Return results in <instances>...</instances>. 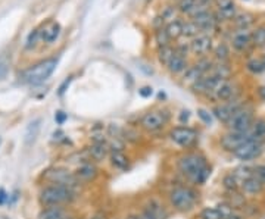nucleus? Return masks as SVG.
Masks as SVG:
<instances>
[{"instance_id":"nucleus-1","label":"nucleus","mask_w":265,"mask_h":219,"mask_svg":"<svg viewBox=\"0 0 265 219\" xmlns=\"http://www.w3.org/2000/svg\"><path fill=\"white\" fill-rule=\"evenodd\" d=\"M178 171L187 176L193 184L204 185L211 176L212 168L207 156L201 152H189L177 159Z\"/></svg>"},{"instance_id":"nucleus-2","label":"nucleus","mask_w":265,"mask_h":219,"mask_svg":"<svg viewBox=\"0 0 265 219\" xmlns=\"http://www.w3.org/2000/svg\"><path fill=\"white\" fill-rule=\"evenodd\" d=\"M168 202L177 212H190L199 202V193L189 185H177L168 193Z\"/></svg>"},{"instance_id":"nucleus-3","label":"nucleus","mask_w":265,"mask_h":219,"mask_svg":"<svg viewBox=\"0 0 265 219\" xmlns=\"http://www.w3.org/2000/svg\"><path fill=\"white\" fill-rule=\"evenodd\" d=\"M57 66V59L51 57V59H45L36 65H33L31 68L25 69L21 74V81L30 86H39L42 83H45Z\"/></svg>"},{"instance_id":"nucleus-4","label":"nucleus","mask_w":265,"mask_h":219,"mask_svg":"<svg viewBox=\"0 0 265 219\" xmlns=\"http://www.w3.org/2000/svg\"><path fill=\"white\" fill-rule=\"evenodd\" d=\"M75 199V191L71 187L66 185H57L52 184L42 190L40 193V203L46 208L49 206H60L65 203H69Z\"/></svg>"},{"instance_id":"nucleus-5","label":"nucleus","mask_w":265,"mask_h":219,"mask_svg":"<svg viewBox=\"0 0 265 219\" xmlns=\"http://www.w3.org/2000/svg\"><path fill=\"white\" fill-rule=\"evenodd\" d=\"M169 140L177 144L178 147L183 149H192L196 146L199 134L195 128L192 127H186V125H180V127H174L171 128V131L168 132Z\"/></svg>"},{"instance_id":"nucleus-6","label":"nucleus","mask_w":265,"mask_h":219,"mask_svg":"<svg viewBox=\"0 0 265 219\" xmlns=\"http://www.w3.org/2000/svg\"><path fill=\"white\" fill-rule=\"evenodd\" d=\"M169 121L168 110H149L140 118V128L146 132H157L162 130Z\"/></svg>"},{"instance_id":"nucleus-7","label":"nucleus","mask_w":265,"mask_h":219,"mask_svg":"<svg viewBox=\"0 0 265 219\" xmlns=\"http://www.w3.org/2000/svg\"><path fill=\"white\" fill-rule=\"evenodd\" d=\"M254 122H255L254 110L248 109V108L243 106L231 116V119L227 122V127H228L230 131L245 132V131H249L252 128Z\"/></svg>"},{"instance_id":"nucleus-8","label":"nucleus","mask_w":265,"mask_h":219,"mask_svg":"<svg viewBox=\"0 0 265 219\" xmlns=\"http://www.w3.org/2000/svg\"><path fill=\"white\" fill-rule=\"evenodd\" d=\"M212 66H213V62L211 59H208L207 56L201 57L193 66H189L187 71L183 74V83L193 86L198 80H201L204 75H207L211 71Z\"/></svg>"},{"instance_id":"nucleus-9","label":"nucleus","mask_w":265,"mask_h":219,"mask_svg":"<svg viewBox=\"0 0 265 219\" xmlns=\"http://www.w3.org/2000/svg\"><path fill=\"white\" fill-rule=\"evenodd\" d=\"M45 179L49 181L51 184H57V185H66L74 188L77 184H80L78 178L75 176V172H71L68 169L63 168H54V169H49L45 174Z\"/></svg>"},{"instance_id":"nucleus-10","label":"nucleus","mask_w":265,"mask_h":219,"mask_svg":"<svg viewBox=\"0 0 265 219\" xmlns=\"http://www.w3.org/2000/svg\"><path fill=\"white\" fill-rule=\"evenodd\" d=\"M254 140L251 135V131H245V132H236V131H230L227 134H224L219 138V146L222 150L225 152H234L236 149H239L242 144H245L246 141Z\"/></svg>"},{"instance_id":"nucleus-11","label":"nucleus","mask_w":265,"mask_h":219,"mask_svg":"<svg viewBox=\"0 0 265 219\" xmlns=\"http://www.w3.org/2000/svg\"><path fill=\"white\" fill-rule=\"evenodd\" d=\"M264 150V146L261 141H257V140H249L246 141L245 144H242L239 149H236L233 152V155L242 161V162H251V161H255L261 156Z\"/></svg>"},{"instance_id":"nucleus-12","label":"nucleus","mask_w":265,"mask_h":219,"mask_svg":"<svg viewBox=\"0 0 265 219\" xmlns=\"http://www.w3.org/2000/svg\"><path fill=\"white\" fill-rule=\"evenodd\" d=\"M192 16H193V21L201 27L202 33H204V31H208V30H212V28L215 27V22H216L215 15H213L212 12H210L207 7L201 6V4L196 6V9L193 10Z\"/></svg>"},{"instance_id":"nucleus-13","label":"nucleus","mask_w":265,"mask_h":219,"mask_svg":"<svg viewBox=\"0 0 265 219\" xmlns=\"http://www.w3.org/2000/svg\"><path fill=\"white\" fill-rule=\"evenodd\" d=\"M243 108L242 103H239V100L233 99L231 102H225L224 105H219V106H215L212 109V115L222 124L227 125V122L231 119V116L237 112V110Z\"/></svg>"},{"instance_id":"nucleus-14","label":"nucleus","mask_w":265,"mask_h":219,"mask_svg":"<svg viewBox=\"0 0 265 219\" xmlns=\"http://www.w3.org/2000/svg\"><path fill=\"white\" fill-rule=\"evenodd\" d=\"M190 52L193 55L205 57L212 50V39L208 34H199L198 37H195L190 43Z\"/></svg>"},{"instance_id":"nucleus-15","label":"nucleus","mask_w":265,"mask_h":219,"mask_svg":"<svg viewBox=\"0 0 265 219\" xmlns=\"http://www.w3.org/2000/svg\"><path fill=\"white\" fill-rule=\"evenodd\" d=\"M211 97H213L216 102H231V99L236 97V84L228 81V80H224L218 88L212 93Z\"/></svg>"},{"instance_id":"nucleus-16","label":"nucleus","mask_w":265,"mask_h":219,"mask_svg":"<svg viewBox=\"0 0 265 219\" xmlns=\"http://www.w3.org/2000/svg\"><path fill=\"white\" fill-rule=\"evenodd\" d=\"M86 150L92 162H102L110 153V147L106 141H93Z\"/></svg>"},{"instance_id":"nucleus-17","label":"nucleus","mask_w":265,"mask_h":219,"mask_svg":"<svg viewBox=\"0 0 265 219\" xmlns=\"http://www.w3.org/2000/svg\"><path fill=\"white\" fill-rule=\"evenodd\" d=\"M75 176L80 182H92L99 176V169L93 162H86L77 168Z\"/></svg>"},{"instance_id":"nucleus-18","label":"nucleus","mask_w":265,"mask_h":219,"mask_svg":"<svg viewBox=\"0 0 265 219\" xmlns=\"http://www.w3.org/2000/svg\"><path fill=\"white\" fill-rule=\"evenodd\" d=\"M216 21H231L236 18V4L231 0H216Z\"/></svg>"},{"instance_id":"nucleus-19","label":"nucleus","mask_w":265,"mask_h":219,"mask_svg":"<svg viewBox=\"0 0 265 219\" xmlns=\"http://www.w3.org/2000/svg\"><path fill=\"white\" fill-rule=\"evenodd\" d=\"M240 188L246 196H258L264 190V182L258 176L252 175L240 182Z\"/></svg>"},{"instance_id":"nucleus-20","label":"nucleus","mask_w":265,"mask_h":219,"mask_svg":"<svg viewBox=\"0 0 265 219\" xmlns=\"http://www.w3.org/2000/svg\"><path fill=\"white\" fill-rule=\"evenodd\" d=\"M231 44L233 49L237 52H245L251 44H252V33H249L248 30H239L233 39H231Z\"/></svg>"},{"instance_id":"nucleus-21","label":"nucleus","mask_w":265,"mask_h":219,"mask_svg":"<svg viewBox=\"0 0 265 219\" xmlns=\"http://www.w3.org/2000/svg\"><path fill=\"white\" fill-rule=\"evenodd\" d=\"M109 161L115 169L127 171L130 168V158L124 153V150H110Z\"/></svg>"},{"instance_id":"nucleus-22","label":"nucleus","mask_w":265,"mask_h":219,"mask_svg":"<svg viewBox=\"0 0 265 219\" xmlns=\"http://www.w3.org/2000/svg\"><path fill=\"white\" fill-rule=\"evenodd\" d=\"M59 34H60V25L54 21H49L48 24H45L40 31V37L46 43H53L59 37Z\"/></svg>"},{"instance_id":"nucleus-23","label":"nucleus","mask_w":265,"mask_h":219,"mask_svg":"<svg viewBox=\"0 0 265 219\" xmlns=\"http://www.w3.org/2000/svg\"><path fill=\"white\" fill-rule=\"evenodd\" d=\"M166 68L169 69L171 74H183L189 68L187 66V57L175 52V55L172 56V59H171V62L168 63Z\"/></svg>"},{"instance_id":"nucleus-24","label":"nucleus","mask_w":265,"mask_h":219,"mask_svg":"<svg viewBox=\"0 0 265 219\" xmlns=\"http://www.w3.org/2000/svg\"><path fill=\"white\" fill-rule=\"evenodd\" d=\"M39 219H65V211L60 206H49L40 212Z\"/></svg>"},{"instance_id":"nucleus-25","label":"nucleus","mask_w":265,"mask_h":219,"mask_svg":"<svg viewBox=\"0 0 265 219\" xmlns=\"http://www.w3.org/2000/svg\"><path fill=\"white\" fill-rule=\"evenodd\" d=\"M249 131H251V135H252L254 140L263 143L265 140V119H263V118L255 119V122H254V125Z\"/></svg>"},{"instance_id":"nucleus-26","label":"nucleus","mask_w":265,"mask_h":219,"mask_svg":"<svg viewBox=\"0 0 265 219\" xmlns=\"http://www.w3.org/2000/svg\"><path fill=\"white\" fill-rule=\"evenodd\" d=\"M183 25H184V24H183L181 21L175 19V21H171V22L165 27V30H166V33H168V36H169L171 40H177L178 37L183 36Z\"/></svg>"},{"instance_id":"nucleus-27","label":"nucleus","mask_w":265,"mask_h":219,"mask_svg":"<svg viewBox=\"0 0 265 219\" xmlns=\"http://www.w3.org/2000/svg\"><path fill=\"white\" fill-rule=\"evenodd\" d=\"M39 131H40V119H36L33 121L28 128H27V132H25V143L27 144H31L36 141L37 135H39Z\"/></svg>"},{"instance_id":"nucleus-28","label":"nucleus","mask_w":265,"mask_h":219,"mask_svg":"<svg viewBox=\"0 0 265 219\" xmlns=\"http://www.w3.org/2000/svg\"><path fill=\"white\" fill-rule=\"evenodd\" d=\"M199 219H225V215L222 214L221 208H205L201 211Z\"/></svg>"},{"instance_id":"nucleus-29","label":"nucleus","mask_w":265,"mask_h":219,"mask_svg":"<svg viewBox=\"0 0 265 219\" xmlns=\"http://www.w3.org/2000/svg\"><path fill=\"white\" fill-rule=\"evenodd\" d=\"M234 24L239 30H248L254 24V16L251 13H239L234 18Z\"/></svg>"},{"instance_id":"nucleus-30","label":"nucleus","mask_w":265,"mask_h":219,"mask_svg":"<svg viewBox=\"0 0 265 219\" xmlns=\"http://www.w3.org/2000/svg\"><path fill=\"white\" fill-rule=\"evenodd\" d=\"M199 34H202V30L201 27L195 22V21H189L183 25V36L184 37H190V39H195L198 37Z\"/></svg>"},{"instance_id":"nucleus-31","label":"nucleus","mask_w":265,"mask_h":219,"mask_svg":"<svg viewBox=\"0 0 265 219\" xmlns=\"http://www.w3.org/2000/svg\"><path fill=\"white\" fill-rule=\"evenodd\" d=\"M175 55V49L172 46H165V47H159L158 50V59L159 62L165 66H168V63L171 62L172 56Z\"/></svg>"},{"instance_id":"nucleus-32","label":"nucleus","mask_w":265,"mask_h":219,"mask_svg":"<svg viewBox=\"0 0 265 219\" xmlns=\"http://www.w3.org/2000/svg\"><path fill=\"white\" fill-rule=\"evenodd\" d=\"M222 187L228 191V193H233V191H237L240 184H239V179L236 178L234 174H228L222 178Z\"/></svg>"},{"instance_id":"nucleus-33","label":"nucleus","mask_w":265,"mask_h":219,"mask_svg":"<svg viewBox=\"0 0 265 219\" xmlns=\"http://www.w3.org/2000/svg\"><path fill=\"white\" fill-rule=\"evenodd\" d=\"M246 69H248L251 74H254V75L263 74V72L265 71V66H264V63H263V59H257V57H254V59L248 60V63H246Z\"/></svg>"},{"instance_id":"nucleus-34","label":"nucleus","mask_w":265,"mask_h":219,"mask_svg":"<svg viewBox=\"0 0 265 219\" xmlns=\"http://www.w3.org/2000/svg\"><path fill=\"white\" fill-rule=\"evenodd\" d=\"M252 44L257 47H265V25L258 27L252 33Z\"/></svg>"},{"instance_id":"nucleus-35","label":"nucleus","mask_w":265,"mask_h":219,"mask_svg":"<svg viewBox=\"0 0 265 219\" xmlns=\"http://www.w3.org/2000/svg\"><path fill=\"white\" fill-rule=\"evenodd\" d=\"M213 55L215 57L219 60V62H225L230 56V50H228V46L224 44V43H219L215 49H213Z\"/></svg>"},{"instance_id":"nucleus-36","label":"nucleus","mask_w":265,"mask_h":219,"mask_svg":"<svg viewBox=\"0 0 265 219\" xmlns=\"http://www.w3.org/2000/svg\"><path fill=\"white\" fill-rule=\"evenodd\" d=\"M155 40H157L159 47L169 46V42H171V39H169V36H168L165 28H158V31L155 33Z\"/></svg>"},{"instance_id":"nucleus-37","label":"nucleus","mask_w":265,"mask_h":219,"mask_svg":"<svg viewBox=\"0 0 265 219\" xmlns=\"http://www.w3.org/2000/svg\"><path fill=\"white\" fill-rule=\"evenodd\" d=\"M196 6H198V0H180V1H178V9H180L183 13L192 15L193 10L196 9Z\"/></svg>"},{"instance_id":"nucleus-38","label":"nucleus","mask_w":265,"mask_h":219,"mask_svg":"<svg viewBox=\"0 0 265 219\" xmlns=\"http://www.w3.org/2000/svg\"><path fill=\"white\" fill-rule=\"evenodd\" d=\"M198 116H199V119L205 124V125H211L212 124V113H210V110L204 109V108H199L198 109Z\"/></svg>"},{"instance_id":"nucleus-39","label":"nucleus","mask_w":265,"mask_h":219,"mask_svg":"<svg viewBox=\"0 0 265 219\" xmlns=\"http://www.w3.org/2000/svg\"><path fill=\"white\" fill-rule=\"evenodd\" d=\"M9 72V59L6 56H0V80L4 78Z\"/></svg>"},{"instance_id":"nucleus-40","label":"nucleus","mask_w":265,"mask_h":219,"mask_svg":"<svg viewBox=\"0 0 265 219\" xmlns=\"http://www.w3.org/2000/svg\"><path fill=\"white\" fill-rule=\"evenodd\" d=\"M39 37H40V31L39 30H34L33 33H30L28 40H27V49H31L36 44V42H37Z\"/></svg>"},{"instance_id":"nucleus-41","label":"nucleus","mask_w":265,"mask_h":219,"mask_svg":"<svg viewBox=\"0 0 265 219\" xmlns=\"http://www.w3.org/2000/svg\"><path fill=\"white\" fill-rule=\"evenodd\" d=\"M139 218L140 219H159L158 217H157V215H155V214H154L149 208H146V206H145V208L142 209V212L139 214Z\"/></svg>"},{"instance_id":"nucleus-42","label":"nucleus","mask_w":265,"mask_h":219,"mask_svg":"<svg viewBox=\"0 0 265 219\" xmlns=\"http://www.w3.org/2000/svg\"><path fill=\"white\" fill-rule=\"evenodd\" d=\"M139 94L143 97V99H148L154 94V88L151 86H145V87H140L139 88Z\"/></svg>"},{"instance_id":"nucleus-43","label":"nucleus","mask_w":265,"mask_h":219,"mask_svg":"<svg viewBox=\"0 0 265 219\" xmlns=\"http://www.w3.org/2000/svg\"><path fill=\"white\" fill-rule=\"evenodd\" d=\"M254 174L264 182L265 185V165H258L257 168H254Z\"/></svg>"},{"instance_id":"nucleus-44","label":"nucleus","mask_w":265,"mask_h":219,"mask_svg":"<svg viewBox=\"0 0 265 219\" xmlns=\"http://www.w3.org/2000/svg\"><path fill=\"white\" fill-rule=\"evenodd\" d=\"M66 119H68V115H66L65 112H62V110H57V112H56V115H54V121H56L59 125H62Z\"/></svg>"},{"instance_id":"nucleus-45","label":"nucleus","mask_w":265,"mask_h":219,"mask_svg":"<svg viewBox=\"0 0 265 219\" xmlns=\"http://www.w3.org/2000/svg\"><path fill=\"white\" fill-rule=\"evenodd\" d=\"M71 81H72V77H68V78H66V80H65L62 84H60V87H59V91H57V93H59V96H63V93H65V91H66V88L69 87Z\"/></svg>"},{"instance_id":"nucleus-46","label":"nucleus","mask_w":265,"mask_h":219,"mask_svg":"<svg viewBox=\"0 0 265 219\" xmlns=\"http://www.w3.org/2000/svg\"><path fill=\"white\" fill-rule=\"evenodd\" d=\"M178 119H180L181 124H186L190 119V112L189 110H181L180 115H178Z\"/></svg>"},{"instance_id":"nucleus-47","label":"nucleus","mask_w":265,"mask_h":219,"mask_svg":"<svg viewBox=\"0 0 265 219\" xmlns=\"http://www.w3.org/2000/svg\"><path fill=\"white\" fill-rule=\"evenodd\" d=\"M6 200H7V194L3 188H0V205H4Z\"/></svg>"},{"instance_id":"nucleus-48","label":"nucleus","mask_w":265,"mask_h":219,"mask_svg":"<svg viewBox=\"0 0 265 219\" xmlns=\"http://www.w3.org/2000/svg\"><path fill=\"white\" fill-rule=\"evenodd\" d=\"M258 96L265 102V87H260L258 88Z\"/></svg>"},{"instance_id":"nucleus-49","label":"nucleus","mask_w":265,"mask_h":219,"mask_svg":"<svg viewBox=\"0 0 265 219\" xmlns=\"http://www.w3.org/2000/svg\"><path fill=\"white\" fill-rule=\"evenodd\" d=\"M125 219H140V218H139V215H128Z\"/></svg>"},{"instance_id":"nucleus-50","label":"nucleus","mask_w":265,"mask_h":219,"mask_svg":"<svg viewBox=\"0 0 265 219\" xmlns=\"http://www.w3.org/2000/svg\"><path fill=\"white\" fill-rule=\"evenodd\" d=\"M261 59H263V63H264V66H265V55L263 56V57H261Z\"/></svg>"},{"instance_id":"nucleus-51","label":"nucleus","mask_w":265,"mask_h":219,"mask_svg":"<svg viewBox=\"0 0 265 219\" xmlns=\"http://www.w3.org/2000/svg\"><path fill=\"white\" fill-rule=\"evenodd\" d=\"M0 144H1V137H0Z\"/></svg>"},{"instance_id":"nucleus-52","label":"nucleus","mask_w":265,"mask_h":219,"mask_svg":"<svg viewBox=\"0 0 265 219\" xmlns=\"http://www.w3.org/2000/svg\"><path fill=\"white\" fill-rule=\"evenodd\" d=\"M93 219H98V218H93Z\"/></svg>"}]
</instances>
